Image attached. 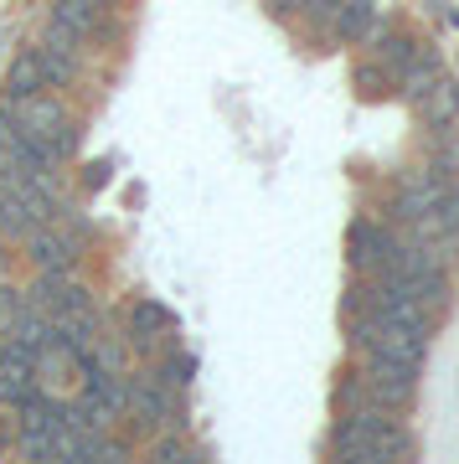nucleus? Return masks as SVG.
Here are the masks:
<instances>
[{"label":"nucleus","mask_w":459,"mask_h":464,"mask_svg":"<svg viewBox=\"0 0 459 464\" xmlns=\"http://www.w3.org/2000/svg\"><path fill=\"white\" fill-rule=\"evenodd\" d=\"M330 454L346 464H397V459H413V433L387 408L361 402V408L341 413V423L330 433Z\"/></svg>","instance_id":"1"},{"label":"nucleus","mask_w":459,"mask_h":464,"mask_svg":"<svg viewBox=\"0 0 459 464\" xmlns=\"http://www.w3.org/2000/svg\"><path fill=\"white\" fill-rule=\"evenodd\" d=\"M351 346L366 351V356H382V362H397V366H424V356H428L424 335L397 331V325H382V320H372L366 310L351 315Z\"/></svg>","instance_id":"2"},{"label":"nucleus","mask_w":459,"mask_h":464,"mask_svg":"<svg viewBox=\"0 0 459 464\" xmlns=\"http://www.w3.org/2000/svg\"><path fill=\"white\" fill-rule=\"evenodd\" d=\"M361 387H366V398L377 402V408L408 413L413 398H418V366H397V362H382V356H366Z\"/></svg>","instance_id":"3"},{"label":"nucleus","mask_w":459,"mask_h":464,"mask_svg":"<svg viewBox=\"0 0 459 464\" xmlns=\"http://www.w3.org/2000/svg\"><path fill=\"white\" fill-rule=\"evenodd\" d=\"M346 258H351V268H356L361 279H372L393 258V227L377 222V217H356L351 232H346Z\"/></svg>","instance_id":"4"},{"label":"nucleus","mask_w":459,"mask_h":464,"mask_svg":"<svg viewBox=\"0 0 459 464\" xmlns=\"http://www.w3.org/2000/svg\"><path fill=\"white\" fill-rule=\"evenodd\" d=\"M124 392H130V408H124V413L140 418V433L176 429V398H171L150 372H145V377H124Z\"/></svg>","instance_id":"5"},{"label":"nucleus","mask_w":459,"mask_h":464,"mask_svg":"<svg viewBox=\"0 0 459 464\" xmlns=\"http://www.w3.org/2000/svg\"><path fill=\"white\" fill-rule=\"evenodd\" d=\"M418 109H424V119L434 124V130H449V124L459 119V83L439 72V78L428 83V93L418 99Z\"/></svg>","instance_id":"6"},{"label":"nucleus","mask_w":459,"mask_h":464,"mask_svg":"<svg viewBox=\"0 0 459 464\" xmlns=\"http://www.w3.org/2000/svg\"><path fill=\"white\" fill-rule=\"evenodd\" d=\"M377 11H382V5H372V0H346L341 16H336V32H341L346 42H377V36H382Z\"/></svg>","instance_id":"7"},{"label":"nucleus","mask_w":459,"mask_h":464,"mask_svg":"<svg viewBox=\"0 0 459 464\" xmlns=\"http://www.w3.org/2000/svg\"><path fill=\"white\" fill-rule=\"evenodd\" d=\"M36 387V366L32 362H16V356H0V402H11L16 408L21 398H32Z\"/></svg>","instance_id":"8"},{"label":"nucleus","mask_w":459,"mask_h":464,"mask_svg":"<svg viewBox=\"0 0 459 464\" xmlns=\"http://www.w3.org/2000/svg\"><path fill=\"white\" fill-rule=\"evenodd\" d=\"M42 83V63H36V47H21L16 57H11V72H5V93L0 99H21V93H36Z\"/></svg>","instance_id":"9"},{"label":"nucleus","mask_w":459,"mask_h":464,"mask_svg":"<svg viewBox=\"0 0 459 464\" xmlns=\"http://www.w3.org/2000/svg\"><path fill=\"white\" fill-rule=\"evenodd\" d=\"M36 63H42V83L47 88H67L78 78V57H67V52H57V47H42V42H36Z\"/></svg>","instance_id":"10"},{"label":"nucleus","mask_w":459,"mask_h":464,"mask_svg":"<svg viewBox=\"0 0 459 464\" xmlns=\"http://www.w3.org/2000/svg\"><path fill=\"white\" fill-rule=\"evenodd\" d=\"M99 11H103V0H52V16L57 21H67L73 32H93V21H99Z\"/></svg>","instance_id":"11"},{"label":"nucleus","mask_w":459,"mask_h":464,"mask_svg":"<svg viewBox=\"0 0 459 464\" xmlns=\"http://www.w3.org/2000/svg\"><path fill=\"white\" fill-rule=\"evenodd\" d=\"M42 47H57V52H67V57H78V63H83V32H73V26H67V21H57V16L47 21Z\"/></svg>","instance_id":"12"},{"label":"nucleus","mask_w":459,"mask_h":464,"mask_svg":"<svg viewBox=\"0 0 459 464\" xmlns=\"http://www.w3.org/2000/svg\"><path fill=\"white\" fill-rule=\"evenodd\" d=\"M191 372H197V362H191V356H165L150 377L161 382L165 392H176V387H186V382H191Z\"/></svg>","instance_id":"13"},{"label":"nucleus","mask_w":459,"mask_h":464,"mask_svg":"<svg viewBox=\"0 0 459 464\" xmlns=\"http://www.w3.org/2000/svg\"><path fill=\"white\" fill-rule=\"evenodd\" d=\"M351 83H356L361 93H372V99H377V93H387L393 78H387V67H382V63H361L356 72H351Z\"/></svg>","instance_id":"14"},{"label":"nucleus","mask_w":459,"mask_h":464,"mask_svg":"<svg viewBox=\"0 0 459 464\" xmlns=\"http://www.w3.org/2000/svg\"><path fill=\"white\" fill-rule=\"evenodd\" d=\"M161 464H201V454L191 444H181V439H155V449H150Z\"/></svg>","instance_id":"15"},{"label":"nucleus","mask_w":459,"mask_h":464,"mask_svg":"<svg viewBox=\"0 0 459 464\" xmlns=\"http://www.w3.org/2000/svg\"><path fill=\"white\" fill-rule=\"evenodd\" d=\"M439 212V222H444V232H459V181L449 176V191H444V201L434 207Z\"/></svg>","instance_id":"16"},{"label":"nucleus","mask_w":459,"mask_h":464,"mask_svg":"<svg viewBox=\"0 0 459 464\" xmlns=\"http://www.w3.org/2000/svg\"><path fill=\"white\" fill-rule=\"evenodd\" d=\"M341 5H346V0H305L299 11H305L310 21H336V16H341Z\"/></svg>","instance_id":"17"},{"label":"nucleus","mask_w":459,"mask_h":464,"mask_svg":"<svg viewBox=\"0 0 459 464\" xmlns=\"http://www.w3.org/2000/svg\"><path fill=\"white\" fill-rule=\"evenodd\" d=\"M83 181L93 186V191H99V186H109V160H99V166H88V176H83Z\"/></svg>","instance_id":"18"},{"label":"nucleus","mask_w":459,"mask_h":464,"mask_svg":"<svg viewBox=\"0 0 459 464\" xmlns=\"http://www.w3.org/2000/svg\"><path fill=\"white\" fill-rule=\"evenodd\" d=\"M0 279H5V253H0Z\"/></svg>","instance_id":"19"},{"label":"nucleus","mask_w":459,"mask_h":464,"mask_svg":"<svg viewBox=\"0 0 459 464\" xmlns=\"http://www.w3.org/2000/svg\"><path fill=\"white\" fill-rule=\"evenodd\" d=\"M279 5H305V0H279Z\"/></svg>","instance_id":"20"},{"label":"nucleus","mask_w":459,"mask_h":464,"mask_svg":"<svg viewBox=\"0 0 459 464\" xmlns=\"http://www.w3.org/2000/svg\"><path fill=\"white\" fill-rule=\"evenodd\" d=\"M103 5H109V0H103Z\"/></svg>","instance_id":"21"}]
</instances>
